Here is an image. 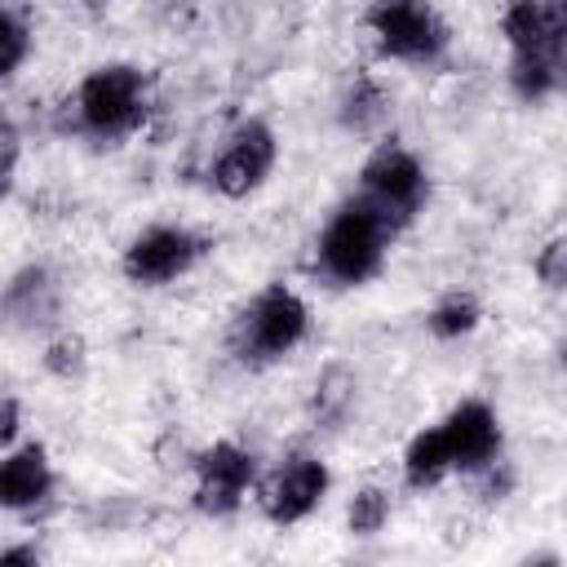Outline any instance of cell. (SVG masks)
<instances>
[{
    "label": "cell",
    "mask_w": 567,
    "mask_h": 567,
    "mask_svg": "<svg viewBox=\"0 0 567 567\" xmlns=\"http://www.w3.org/2000/svg\"><path fill=\"white\" fill-rule=\"evenodd\" d=\"M18 430H22V403H18V394H4V408H0V443L13 447L18 443Z\"/></svg>",
    "instance_id": "cb8c5ba5"
},
{
    "label": "cell",
    "mask_w": 567,
    "mask_h": 567,
    "mask_svg": "<svg viewBox=\"0 0 567 567\" xmlns=\"http://www.w3.org/2000/svg\"><path fill=\"white\" fill-rule=\"evenodd\" d=\"M359 195L390 221V230H403L425 204V168L408 146L385 142L363 159Z\"/></svg>",
    "instance_id": "5b68a950"
},
{
    "label": "cell",
    "mask_w": 567,
    "mask_h": 567,
    "mask_svg": "<svg viewBox=\"0 0 567 567\" xmlns=\"http://www.w3.org/2000/svg\"><path fill=\"white\" fill-rule=\"evenodd\" d=\"M4 563H40V549L35 545H9L4 549Z\"/></svg>",
    "instance_id": "d4e9b609"
},
{
    "label": "cell",
    "mask_w": 567,
    "mask_h": 567,
    "mask_svg": "<svg viewBox=\"0 0 567 567\" xmlns=\"http://www.w3.org/2000/svg\"><path fill=\"white\" fill-rule=\"evenodd\" d=\"M190 470H195V509L208 518H230L244 505L248 487L257 483V461L235 439H217L213 447L195 452Z\"/></svg>",
    "instance_id": "ba28073f"
},
{
    "label": "cell",
    "mask_w": 567,
    "mask_h": 567,
    "mask_svg": "<svg viewBox=\"0 0 567 567\" xmlns=\"http://www.w3.org/2000/svg\"><path fill=\"white\" fill-rule=\"evenodd\" d=\"M447 474H456V461H452V447H447L443 425L416 430L412 443L403 447V483L416 487V492H425V487H439Z\"/></svg>",
    "instance_id": "5bb4252c"
},
{
    "label": "cell",
    "mask_w": 567,
    "mask_h": 567,
    "mask_svg": "<svg viewBox=\"0 0 567 567\" xmlns=\"http://www.w3.org/2000/svg\"><path fill=\"white\" fill-rule=\"evenodd\" d=\"M306 332H310L306 301L284 284H270L235 315L230 354L248 368H266V363H279L284 354H292L306 341Z\"/></svg>",
    "instance_id": "3957f363"
},
{
    "label": "cell",
    "mask_w": 567,
    "mask_h": 567,
    "mask_svg": "<svg viewBox=\"0 0 567 567\" xmlns=\"http://www.w3.org/2000/svg\"><path fill=\"white\" fill-rule=\"evenodd\" d=\"M151 120V93H146V71L133 62H102L93 66L75 93L58 106V128L93 142H124Z\"/></svg>",
    "instance_id": "6da1fadb"
},
{
    "label": "cell",
    "mask_w": 567,
    "mask_h": 567,
    "mask_svg": "<svg viewBox=\"0 0 567 567\" xmlns=\"http://www.w3.org/2000/svg\"><path fill=\"white\" fill-rule=\"evenodd\" d=\"M514 483H518V470L509 465V461H487L483 470H474V501H483V505H501V501H509V492H514Z\"/></svg>",
    "instance_id": "44dd1931"
},
{
    "label": "cell",
    "mask_w": 567,
    "mask_h": 567,
    "mask_svg": "<svg viewBox=\"0 0 567 567\" xmlns=\"http://www.w3.org/2000/svg\"><path fill=\"white\" fill-rule=\"evenodd\" d=\"M363 27L381 58L390 62H439L447 49V22L425 0H372L363 13Z\"/></svg>",
    "instance_id": "277c9868"
},
{
    "label": "cell",
    "mask_w": 567,
    "mask_h": 567,
    "mask_svg": "<svg viewBox=\"0 0 567 567\" xmlns=\"http://www.w3.org/2000/svg\"><path fill=\"white\" fill-rule=\"evenodd\" d=\"M0 146H4V186H13V177H18V155H22V133H18V120L13 115H4V133H0Z\"/></svg>",
    "instance_id": "603a6c76"
},
{
    "label": "cell",
    "mask_w": 567,
    "mask_h": 567,
    "mask_svg": "<svg viewBox=\"0 0 567 567\" xmlns=\"http://www.w3.org/2000/svg\"><path fill=\"white\" fill-rule=\"evenodd\" d=\"M385 523H390V492L377 483L354 487V496L346 505V532L350 536H377Z\"/></svg>",
    "instance_id": "d6986e66"
},
{
    "label": "cell",
    "mask_w": 567,
    "mask_h": 567,
    "mask_svg": "<svg viewBox=\"0 0 567 567\" xmlns=\"http://www.w3.org/2000/svg\"><path fill=\"white\" fill-rule=\"evenodd\" d=\"M501 35L509 53H549L567 35V22L558 13V0H505Z\"/></svg>",
    "instance_id": "7c38bea8"
},
{
    "label": "cell",
    "mask_w": 567,
    "mask_h": 567,
    "mask_svg": "<svg viewBox=\"0 0 567 567\" xmlns=\"http://www.w3.org/2000/svg\"><path fill=\"white\" fill-rule=\"evenodd\" d=\"M390 221L363 199H346L319 230V244H315V261H319V275L337 288H359L368 284L381 261H385V248H390Z\"/></svg>",
    "instance_id": "7a4b0ae2"
},
{
    "label": "cell",
    "mask_w": 567,
    "mask_h": 567,
    "mask_svg": "<svg viewBox=\"0 0 567 567\" xmlns=\"http://www.w3.org/2000/svg\"><path fill=\"white\" fill-rule=\"evenodd\" d=\"M532 270H536L540 288H549V292H567V235L545 239L540 252H536V261H532Z\"/></svg>",
    "instance_id": "7402d4cb"
},
{
    "label": "cell",
    "mask_w": 567,
    "mask_h": 567,
    "mask_svg": "<svg viewBox=\"0 0 567 567\" xmlns=\"http://www.w3.org/2000/svg\"><path fill=\"white\" fill-rule=\"evenodd\" d=\"M385 115H390V93L381 89L377 75L359 71V75L350 80V89L341 93V106H337L341 128H350V133H372V128L385 124Z\"/></svg>",
    "instance_id": "9a60e30c"
},
{
    "label": "cell",
    "mask_w": 567,
    "mask_h": 567,
    "mask_svg": "<svg viewBox=\"0 0 567 567\" xmlns=\"http://www.w3.org/2000/svg\"><path fill=\"white\" fill-rule=\"evenodd\" d=\"M425 328L439 337V341H456L465 332L478 328V301L470 292H447L443 301H434V310L425 315Z\"/></svg>",
    "instance_id": "ac0fdd59"
},
{
    "label": "cell",
    "mask_w": 567,
    "mask_h": 567,
    "mask_svg": "<svg viewBox=\"0 0 567 567\" xmlns=\"http://www.w3.org/2000/svg\"><path fill=\"white\" fill-rule=\"evenodd\" d=\"M40 363H44V372H49V377H58V381H71V377H80V372H84V363H89V350H84V341H80L75 332H58V337L44 346Z\"/></svg>",
    "instance_id": "ffe728a7"
},
{
    "label": "cell",
    "mask_w": 567,
    "mask_h": 567,
    "mask_svg": "<svg viewBox=\"0 0 567 567\" xmlns=\"http://www.w3.org/2000/svg\"><path fill=\"white\" fill-rule=\"evenodd\" d=\"M4 315L13 328H49L58 319V284L44 266H22L4 284Z\"/></svg>",
    "instance_id": "4fadbf2b"
},
{
    "label": "cell",
    "mask_w": 567,
    "mask_h": 567,
    "mask_svg": "<svg viewBox=\"0 0 567 567\" xmlns=\"http://www.w3.org/2000/svg\"><path fill=\"white\" fill-rule=\"evenodd\" d=\"M53 501V465L44 443H13L0 461V505L9 514L35 518Z\"/></svg>",
    "instance_id": "30bf717a"
},
{
    "label": "cell",
    "mask_w": 567,
    "mask_h": 567,
    "mask_svg": "<svg viewBox=\"0 0 567 567\" xmlns=\"http://www.w3.org/2000/svg\"><path fill=\"white\" fill-rule=\"evenodd\" d=\"M275 159H279V137H275V128H270L266 120L252 115V120H239V124L230 128L226 146H221L217 159L208 164V182H213L217 195L244 199V195H252V190L270 177Z\"/></svg>",
    "instance_id": "52a82bcc"
},
{
    "label": "cell",
    "mask_w": 567,
    "mask_h": 567,
    "mask_svg": "<svg viewBox=\"0 0 567 567\" xmlns=\"http://www.w3.org/2000/svg\"><path fill=\"white\" fill-rule=\"evenodd\" d=\"M354 390H359V381H354L350 363H328L310 390V421L315 425H341L354 408Z\"/></svg>",
    "instance_id": "2e32d148"
},
{
    "label": "cell",
    "mask_w": 567,
    "mask_h": 567,
    "mask_svg": "<svg viewBox=\"0 0 567 567\" xmlns=\"http://www.w3.org/2000/svg\"><path fill=\"white\" fill-rule=\"evenodd\" d=\"M558 363L567 368V332H563V341H558Z\"/></svg>",
    "instance_id": "484cf974"
},
{
    "label": "cell",
    "mask_w": 567,
    "mask_h": 567,
    "mask_svg": "<svg viewBox=\"0 0 567 567\" xmlns=\"http://www.w3.org/2000/svg\"><path fill=\"white\" fill-rule=\"evenodd\" d=\"M558 13H563V22H567V0H558Z\"/></svg>",
    "instance_id": "4316f807"
},
{
    "label": "cell",
    "mask_w": 567,
    "mask_h": 567,
    "mask_svg": "<svg viewBox=\"0 0 567 567\" xmlns=\"http://www.w3.org/2000/svg\"><path fill=\"white\" fill-rule=\"evenodd\" d=\"M31 44H35L31 18L22 13L18 0H9L4 13H0V71H4V75H18L22 62L31 58Z\"/></svg>",
    "instance_id": "e0dca14e"
},
{
    "label": "cell",
    "mask_w": 567,
    "mask_h": 567,
    "mask_svg": "<svg viewBox=\"0 0 567 567\" xmlns=\"http://www.w3.org/2000/svg\"><path fill=\"white\" fill-rule=\"evenodd\" d=\"M439 425L447 434V447L461 474H474L501 456V421L483 399H461Z\"/></svg>",
    "instance_id": "8fae6325"
},
{
    "label": "cell",
    "mask_w": 567,
    "mask_h": 567,
    "mask_svg": "<svg viewBox=\"0 0 567 567\" xmlns=\"http://www.w3.org/2000/svg\"><path fill=\"white\" fill-rule=\"evenodd\" d=\"M204 248H208V244H204L195 230L159 221V226L137 230V235L124 244L120 270H124V279L137 284V288H159V284L182 279V275L204 257Z\"/></svg>",
    "instance_id": "8992f818"
},
{
    "label": "cell",
    "mask_w": 567,
    "mask_h": 567,
    "mask_svg": "<svg viewBox=\"0 0 567 567\" xmlns=\"http://www.w3.org/2000/svg\"><path fill=\"white\" fill-rule=\"evenodd\" d=\"M328 487H332L328 465H323L319 456H310V452H297V456H288L284 465H275V470L261 478L257 505H261V514H266L270 523L292 527V523L310 518V514L323 505Z\"/></svg>",
    "instance_id": "9c48e42d"
}]
</instances>
